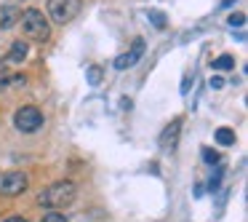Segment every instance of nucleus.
Wrapping results in <instances>:
<instances>
[{
    "instance_id": "8",
    "label": "nucleus",
    "mask_w": 248,
    "mask_h": 222,
    "mask_svg": "<svg viewBox=\"0 0 248 222\" xmlns=\"http://www.w3.org/2000/svg\"><path fill=\"white\" fill-rule=\"evenodd\" d=\"M30 54V46L27 40H16V43H11V49H8L6 54V62H11V65H19V62H24Z\"/></svg>"
},
{
    "instance_id": "19",
    "label": "nucleus",
    "mask_w": 248,
    "mask_h": 222,
    "mask_svg": "<svg viewBox=\"0 0 248 222\" xmlns=\"http://www.w3.org/2000/svg\"><path fill=\"white\" fill-rule=\"evenodd\" d=\"M3 222H30V220L22 217V214H16V217H8V220H3Z\"/></svg>"
},
{
    "instance_id": "9",
    "label": "nucleus",
    "mask_w": 248,
    "mask_h": 222,
    "mask_svg": "<svg viewBox=\"0 0 248 222\" xmlns=\"http://www.w3.org/2000/svg\"><path fill=\"white\" fill-rule=\"evenodd\" d=\"M19 17H22V11L16 6H0V30L14 27L19 22Z\"/></svg>"
},
{
    "instance_id": "2",
    "label": "nucleus",
    "mask_w": 248,
    "mask_h": 222,
    "mask_svg": "<svg viewBox=\"0 0 248 222\" xmlns=\"http://www.w3.org/2000/svg\"><path fill=\"white\" fill-rule=\"evenodd\" d=\"M19 22H22L24 38L35 40V43H46V40L51 38V24H48V19L43 17V11H38V8H27V11H22Z\"/></svg>"
},
{
    "instance_id": "17",
    "label": "nucleus",
    "mask_w": 248,
    "mask_h": 222,
    "mask_svg": "<svg viewBox=\"0 0 248 222\" xmlns=\"http://www.w3.org/2000/svg\"><path fill=\"white\" fill-rule=\"evenodd\" d=\"M150 17H152V22H155L157 27H166V19H163V14H160V11H152Z\"/></svg>"
},
{
    "instance_id": "15",
    "label": "nucleus",
    "mask_w": 248,
    "mask_h": 222,
    "mask_svg": "<svg viewBox=\"0 0 248 222\" xmlns=\"http://www.w3.org/2000/svg\"><path fill=\"white\" fill-rule=\"evenodd\" d=\"M227 22H230V27H243V24H246V17H243V14H230Z\"/></svg>"
},
{
    "instance_id": "16",
    "label": "nucleus",
    "mask_w": 248,
    "mask_h": 222,
    "mask_svg": "<svg viewBox=\"0 0 248 222\" xmlns=\"http://www.w3.org/2000/svg\"><path fill=\"white\" fill-rule=\"evenodd\" d=\"M203 161L205 163H219V155H216L214 150H208V147H205V150H203Z\"/></svg>"
},
{
    "instance_id": "14",
    "label": "nucleus",
    "mask_w": 248,
    "mask_h": 222,
    "mask_svg": "<svg viewBox=\"0 0 248 222\" xmlns=\"http://www.w3.org/2000/svg\"><path fill=\"white\" fill-rule=\"evenodd\" d=\"M40 222H67V217L62 214V211H48V214H43Z\"/></svg>"
},
{
    "instance_id": "11",
    "label": "nucleus",
    "mask_w": 248,
    "mask_h": 222,
    "mask_svg": "<svg viewBox=\"0 0 248 222\" xmlns=\"http://www.w3.org/2000/svg\"><path fill=\"white\" fill-rule=\"evenodd\" d=\"M211 67H214V70H235V56L221 54V56H216V59L211 62Z\"/></svg>"
},
{
    "instance_id": "3",
    "label": "nucleus",
    "mask_w": 248,
    "mask_h": 222,
    "mask_svg": "<svg viewBox=\"0 0 248 222\" xmlns=\"http://www.w3.org/2000/svg\"><path fill=\"white\" fill-rule=\"evenodd\" d=\"M46 123L43 113H40L35 104H24V107H19L16 113H14V126H16L19 131H24V134H35V131H40Z\"/></svg>"
},
{
    "instance_id": "18",
    "label": "nucleus",
    "mask_w": 248,
    "mask_h": 222,
    "mask_svg": "<svg viewBox=\"0 0 248 222\" xmlns=\"http://www.w3.org/2000/svg\"><path fill=\"white\" fill-rule=\"evenodd\" d=\"M221 86H224V78H219V75L211 78V88H221Z\"/></svg>"
},
{
    "instance_id": "12",
    "label": "nucleus",
    "mask_w": 248,
    "mask_h": 222,
    "mask_svg": "<svg viewBox=\"0 0 248 222\" xmlns=\"http://www.w3.org/2000/svg\"><path fill=\"white\" fill-rule=\"evenodd\" d=\"M216 142L219 145H224V147H230V145H235V131L232 129H216Z\"/></svg>"
},
{
    "instance_id": "7",
    "label": "nucleus",
    "mask_w": 248,
    "mask_h": 222,
    "mask_svg": "<svg viewBox=\"0 0 248 222\" xmlns=\"http://www.w3.org/2000/svg\"><path fill=\"white\" fill-rule=\"evenodd\" d=\"M179 134H182V118H173L171 123L163 129L160 139H157V145H160V150H173V147L179 145Z\"/></svg>"
},
{
    "instance_id": "6",
    "label": "nucleus",
    "mask_w": 248,
    "mask_h": 222,
    "mask_svg": "<svg viewBox=\"0 0 248 222\" xmlns=\"http://www.w3.org/2000/svg\"><path fill=\"white\" fill-rule=\"evenodd\" d=\"M144 49H147V46H144V40H141V38H136V40H134V46H131V49L125 51V54H120L118 59H115V67H118V70H125V67H134L136 62H139L141 56H144Z\"/></svg>"
},
{
    "instance_id": "13",
    "label": "nucleus",
    "mask_w": 248,
    "mask_h": 222,
    "mask_svg": "<svg viewBox=\"0 0 248 222\" xmlns=\"http://www.w3.org/2000/svg\"><path fill=\"white\" fill-rule=\"evenodd\" d=\"M99 81H102V70H99V67H88V83H91V86H99Z\"/></svg>"
},
{
    "instance_id": "10",
    "label": "nucleus",
    "mask_w": 248,
    "mask_h": 222,
    "mask_svg": "<svg viewBox=\"0 0 248 222\" xmlns=\"http://www.w3.org/2000/svg\"><path fill=\"white\" fill-rule=\"evenodd\" d=\"M6 65H8L6 59H0V91H3L6 86H11V83H24V81H27L24 75H11Z\"/></svg>"
},
{
    "instance_id": "1",
    "label": "nucleus",
    "mask_w": 248,
    "mask_h": 222,
    "mask_svg": "<svg viewBox=\"0 0 248 222\" xmlns=\"http://www.w3.org/2000/svg\"><path fill=\"white\" fill-rule=\"evenodd\" d=\"M75 198H78V188H75V182L64 179V182H54V185H48V188H46L43 193L38 195V204H40V206H46V209H51V211H56V209H67V206H70Z\"/></svg>"
},
{
    "instance_id": "4",
    "label": "nucleus",
    "mask_w": 248,
    "mask_h": 222,
    "mask_svg": "<svg viewBox=\"0 0 248 222\" xmlns=\"http://www.w3.org/2000/svg\"><path fill=\"white\" fill-rule=\"evenodd\" d=\"M83 0H48V17L56 24H70L80 14Z\"/></svg>"
},
{
    "instance_id": "5",
    "label": "nucleus",
    "mask_w": 248,
    "mask_h": 222,
    "mask_svg": "<svg viewBox=\"0 0 248 222\" xmlns=\"http://www.w3.org/2000/svg\"><path fill=\"white\" fill-rule=\"evenodd\" d=\"M30 179L24 171H3L0 174V195L14 198V195H22L27 190Z\"/></svg>"
}]
</instances>
